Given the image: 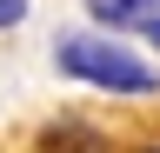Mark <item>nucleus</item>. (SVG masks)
<instances>
[{"label": "nucleus", "instance_id": "2", "mask_svg": "<svg viewBox=\"0 0 160 153\" xmlns=\"http://www.w3.org/2000/svg\"><path fill=\"white\" fill-rule=\"evenodd\" d=\"M40 153H113V146H107V133L87 127V120H60V127L40 133Z\"/></svg>", "mask_w": 160, "mask_h": 153}, {"label": "nucleus", "instance_id": "5", "mask_svg": "<svg viewBox=\"0 0 160 153\" xmlns=\"http://www.w3.org/2000/svg\"><path fill=\"white\" fill-rule=\"evenodd\" d=\"M147 40H153V47H160V13H153V20H147Z\"/></svg>", "mask_w": 160, "mask_h": 153}, {"label": "nucleus", "instance_id": "3", "mask_svg": "<svg viewBox=\"0 0 160 153\" xmlns=\"http://www.w3.org/2000/svg\"><path fill=\"white\" fill-rule=\"evenodd\" d=\"M153 7H160V0H87V13L100 27H147Z\"/></svg>", "mask_w": 160, "mask_h": 153}, {"label": "nucleus", "instance_id": "1", "mask_svg": "<svg viewBox=\"0 0 160 153\" xmlns=\"http://www.w3.org/2000/svg\"><path fill=\"white\" fill-rule=\"evenodd\" d=\"M53 60H60V73H73V80H87V87H107V93H153L160 87V73L140 60V53L100 40V33H67V40L53 47Z\"/></svg>", "mask_w": 160, "mask_h": 153}, {"label": "nucleus", "instance_id": "6", "mask_svg": "<svg viewBox=\"0 0 160 153\" xmlns=\"http://www.w3.org/2000/svg\"><path fill=\"white\" fill-rule=\"evenodd\" d=\"M140 153H160V140H147V146H140Z\"/></svg>", "mask_w": 160, "mask_h": 153}, {"label": "nucleus", "instance_id": "4", "mask_svg": "<svg viewBox=\"0 0 160 153\" xmlns=\"http://www.w3.org/2000/svg\"><path fill=\"white\" fill-rule=\"evenodd\" d=\"M27 20V0H0V27H20Z\"/></svg>", "mask_w": 160, "mask_h": 153}]
</instances>
